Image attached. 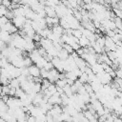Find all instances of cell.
Returning <instances> with one entry per match:
<instances>
[{
  "label": "cell",
  "instance_id": "6da1fadb",
  "mask_svg": "<svg viewBox=\"0 0 122 122\" xmlns=\"http://www.w3.org/2000/svg\"><path fill=\"white\" fill-rule=\"evenodd\" d=\"M64 61L65 60H61L57 56L52 57V59H51V63L53 65V68L56 69L59 72L64 71Z\"/></svg>",
  "mask_w": 122,
  "mask_h": 122
},
{
  "label": "cell",
  "instance_id": "7a4b0ae2",
  "mask_svg": "<svg viewBox=\"0 0 122 122\" xmlns=\"http://www.w3.org/2000/svg\"><path fill=\"white\" fill-rule=\"evenodd\" d=\"M12 24L17 28V29H22L26 23V17L25 16H14L11 20Z\"/></svg>",
  "mask_w": 122,
  "mask_h": 122
},
{
  "label": "cell",
  "instance_id": "3957f363",
  "mask_svg": "<svg viewBox=\"0 0 122 122\" xmlns=\"http://www.w3.org/2000/svg\"><path fill=\"white\" fill-rule=\"evenodd\" d=\"M47 79L51 82V83H55L58 79H59V71L56 69H51V71H49V74Z\"/></svg>",
  "mask_w": 122,
  "mask_h": 122
},
{
  "label": "cell",
  "instance_id": "277c9868",
  "mask_svg": "<svg viewBox=\"0 0 122 122\" xmlns=\"http://www.w3.org/2000/svg\"><path fill=\"white\" fill-rule=\"evenodd\" d=\"M39 45H40L42 48H44L46 51L49 50V49H51V48L53 46L52 41L50 40V39L47 38V37H42L41 40H40V42H39Z\"/></svg>",
  "mask_w": 122,
  "mask_h": 122
},
{
  "label": "cell",
  "instance_id": "5b68a950",
  "mask_svg": "<svg viewBox=\"0 0 122 122\" xmlns=\"http://www.w3.org/2000/svg\"><path fill=\"white\" fill-rule=\"evenodd\" d=\"M28 69H29L30 75H31V76H33V77L40 76V68H38L35 64L30 65V67H28Z\"/></svg>",
  "mask_w": 122,
  "mask_h": 122
},
{
  "label": "cell",
  "instance_id": "8992f818",
  "mask_svg": "<svg viewBox=\"0 0 122 122\" xmlns=\"http://www.w3.org/2000/svg\"><path fill=\"white\" fill-rule=\"evenodd\" d=\"M43 97H44V95H43V93L40 92H37V93H35V95H34V97H33V99H32V104L35 106V107H38L42 102H43Z\"/></svg>",
  "mask_w": 122,
  "mask_h": 122
},
{
  "label": "cell",
  "instance_id": "52a82bcc",
  "mask_svg": "<svg viewBox=\"0 0 122 122\" xmlns=\"http://www.w3.org/2000/svg\"><path fill=\"white\" fill-rule=\"evenodd\" d=\"M0 39L6 43V44H9L11 40V34H10L8 31H5V30H0Z\"/></svg>",
  "mask_w": 122,
  "mask_h": 122
},
{
  "label": "cell",
  "instance_id": "ba28073f",
  "mask_svg": "<svg viewBox=\"0 0 122 122\" xmlns=\"http://www.w3.org/2000/svg\"><path fill=\"white\" fill-rule=\"evenodd\" d=\"M55 6H45V11H46V16L49 17H54L56 16V12H55Z\"/></svg>",
  "mask_w": 122,
  "mask_h": 122
},
{
  "label": "cell",
  "instance_id": "9c48e42d",
  "mask_svg": "<svg viewBox=\"0 0 122 122\" xmlns=\"http://www.w3.org/2000/svg\"><path fill=\"white\" fill-rule=\"evenodd\" d=\"M78 44H79V46H80L81 48H87V47L91 46L90 40H89L86 36H84V35H82V36L78 39Z\"/></svg>",
  "mask_w": 122,
  "mask_h": 122
},
{
  "label": "cell",
  "instance_id": "30bf717a",
  "mask_svg": "<svg viewBox=\"0 0 122 122\" xmlns=\"http://www.w3.org/2000/svg\"><path fill=\"white\" fill-rule=\"evenodd\" d=\"M36 49V46H35V42L32 40V41H30V42H26V45H25V48H24V51H28V52H30L32 51L33 50Z\"/></svg>",
  "mask_w": 122,
  "mask_h": 122
},
{
  "label": "cell",
  "instance_id": "8fae6325",
  "mask_svg": "<svg viewBox=\"0 0 122 122\" xmlns=\"http://www.w3.org/2000/svg\"><path fill=\"white\" fill-rule=\"evenodd\" d=\"M51 31H52L53 33H55V34L61 36V35L64 33V29H63L59 24H58V25H53L52 28H51Z\"/></svg>",
  "mask_w": 122,
  "mask_h": 122
},
{
  "label": "cell",
  "instance_id": "7c38bea8",
  "mask_svg": "<svg viewBox=\"0 0 122 122\" xmlns=\"http://www.w3.org/2000/svg\"><path fill=\"white\" fill-rule=\"evenodd\" d=\"M91 69H92V72H93V73H95V74H97V73H99V72L104 71V70H103V68H102L101 64H99V63H95V64L92 65V66H91Z\"/></svg>",
  "mask_w": 122,
  "mask_h": 122
},
{
  "label": "cell",
  "instance_id": "4fadbf2b",
  "mask_svg": "<svg viewBox=\"0 0 122 122\" xmlns=\"http://www.w3.org/2000/svg\"><path fill=\"white\" fill-rule=\"evenodd\" d=\"M69 55H70V53L68 51H66L63 48L60 51H58V52H57V57L61 60H66L69 57Z\"/></svg>",
  "mask_w": 122,
  "mask_h": 122
},
{
  "label": "cell",
  "instance_id": "5bb4252c",
  "mask_svg": "<svg viewBox=\"0 0 122 122\" xmlns=\"http://www.w3.org/2000/svg\"><path fill=\"white\" fill-rule=\"evenodd\" d=\"M29 56H30V58L31 59V61H32L33 63H35V61H36V60H37L41 55L39 54V52H38L37 49H35V50H33L32 51H30V52Z\"/></svg>",
  "mask_w": 122,
  "mask_h": 122
},
{
  "label": "cell",
  "instance_id": "9a60e30c",
  "mask_svg": "<svg viewBox=\"0 0 122 122\" xmlns=\"http://www.w3.org/2000/svg\"><path fill=\"white\" fill-rule=\"evenodd\" d=\"M112 21L114 22L116 29H118V30H122V19H121V18H119V17H116V16H115V17L113 18V20H112Z\"/></svg>",
  "mask_w": 122,
  "mask_h": 122
},
{
  "label": "cell",
  "instance_id": "2e32d148",
  "mask_svg": "<svg viewBox=\"0 0 122 122\" xmlns=\"http://www.w3.org/2000/svg\"><path fill=\"white\" fill-rule=\"evenodd\" d=\"M63 91H64V93H65L67 96H69V97H71V96L73 94V92H72V91H71V86H70V85H68V84L63 88Z\"/></svg>",
  "mask_w": 122,
  "mask_h": 122
},
{
  "label": "cell",
  "instance_id": "e0dca14e",
  "mask_svg": "<svg viewBox=\"0 0 122 122\" xmlns=\"http://www.w3.org/2000/svg\"><path fill=\"white\" fill-rule=\"evenodd\" d=\"M9 85H10V87H12V88H18V87H20V82L17 78H12V79H10Z\"/></svg>",
  "mask_w": 122,
  "mask_h": 122
},
{
  "label": "cell",
  "instance_id": "ac0fdd59",
  "mask_svg": "<svg viewBox=\"0 0 122 122\" xmlns=\"http://www.w3.org/2000/svg\"><path fill=\"white\" fill-rule=\"evenodd\" d=\"M51 84V83L47 78H43V80H42V82H41V91H44V90L48 89Z\"/></svg>",
  "mask_w": 122,
  "mask_h": 122
},
{
  "label": "cell",
  "instance_id": "d6986e66",
  "mask_svg": "<svg viewBox=\"0 0 122 122\" xmlns=\"http://www.w3.org/2000/svg\"><path fill=\"white\" fill-rule=\"evenodd\" d=\"M78 80L82 83V84H85V83H89V79H88V74L86 72H82V74L78 77Z\"/></svg>",
  "mask_w": 122,
  "mask_h": 122
},
{
  "label": "cell",
  "instance_id": "ffe728a7",
  "mask_svg": "<svg viewBox=\"0 0 122 122\" xmlns=\"http://www.w3.org/2000/svg\"><path fill=\"white\" fill-rule=\"evenodd\" d=\"M57 52H58V51L52 46L51 49H49V50H47V53L49 54V55H51V57H55V56H57Z\"/></svg>",
  "mask_w": 122,
  "mask_h": 122
},
{
  "label": "cell",
  "instance_id": "44dd1931",
  "mask_svg": "<svg viewBox=\"0 0 122 122\" xmlns=\"http://www.w3.org/2000/svg\"><path fill=\"white\" fill-rule=\"evenodd\" d=\"M65 73H66V78H68V79H71V80H73V81H75L76 79H78L77 76L74 74V72H73L72 71H67V72H65Z\"/></svg>",
  "mask_w": 122,
  "mask_h": 122
},
{
  "label": "cell",
  "instance_id": "7402d4cb",
  "mask_svg": "<svg viewBox=\"0 0 122 122\" xmlns=\"http://www.w3.org/2000/svg\"><path fill=\"white\" fill-rule=\"evenodd\" d=\"M106 53H107L108 57H109V58H110L112 61H113L114 59H116V58H117L116 51H107Z\"/></svg>",
  "mask_w": 122,
  "mask_h": 122
},
{
  "label": "cell",
  "instance_id": "603a6c76",
  "mask_svg": "<svg viewBox=\"0 0 122 122\" xmlns=\"http://www.w3.org/2000/svg\"><path fill=\"white\" fill-rule=\"evenodd\" d=\"M55 85H56V87L64 88V87L67 85V80H66V78H64V79H58V80L55 82Z\"/></svg>",
  "mask_w": 122,
  "mask_h": 122
},
{
  "label": "cell",
  "instance_id": "cb8c5ba5",
  "mask_svg": "<svg viewBox=\"0 0 122 122\" xmlns=\"http://www.w3.org/2000/svg\"><path fill=\"white\" fill-rule=\"evenodd\" d=\"M5 16H6L9 20H12V18L14 17L13 10H10V9H7V10H6V12H5Z\"/></svg>",
  "mask_w": 122,
  "mask_h": 122
},
{
  "label": "cell",
  "instance_id": "d4e9b609",
  "mask_svg": "<svg viewBox=\"0 0 122 122\" xmlns=\"http://www.w3.org/2000/svg\"><path fill=\"white\" fill-rule=\"evenodd\" d=\"M23 62H24V67H30V65H32V61L29 55L23 57Z\"/></svg>",
  "mask_w": 122,
  "mask_h": 122
},
{
  "label": "cell",
  "instance_id": "484cf974",
  "mask_svg": "<svg viewBox=\"0 0 122 122\" xmlns=\"http://www.w3.org/2000/svg\"><path fill=\"white\" fill-rule=\"evenodd\" d=\"M71 35L79 39L83 34H82V31H81L79 29H75V30H72V31H71Z\"/></svg>",
  "mask_w": 122,
  "mask_h": 122
},
{
  "label": "cell",
  "instance_id": "4316f807",
  "mask_svg": "<svg viewBox=\"0 0 122 122\" xmlns=\"http://www.w3.org/2000/svg\"><path fill=\"white\" fill-rule=\"evenodd\" d=\"M62 48L66 51H68L70 54L71 53H72L74 51H73V49H72V47L71 46V45H69V44H66V43H64L63 45H62Z\"/></svg>",
  "mask_w": 122,
  "mask_h": 122
},
{
  "label": "cell",
  "instance_id": "83f0119b",
  "mask_svg": "<svg viewBox=\"0 0 122 122\" xmlns=\"http://www.w3.org/2000/svg\"><path fill=\"white\" fill-rule=\"evenodd\" d=\"M83 86H84V88H85L86 92H87L89 94H91V93L94 92H93V90H92V85H91L90 83H85V84H83Z\"/></svg>",
  "mask_w": 122,
  "mask_h": 122
},
{
  "label": "cell",
  "instance_id": "f1b7e54d",
  "mask_svg": "<svg viewBox=\"0 0 122 122\" xmlns=\"http://www.w3.org/2000/svg\"><path fill=\"white\" fill-rule=\"evenodd\" d=\"M47 90L49 91V92L51 93V95L53 94V93H55V92H56V85H55V84H52V83L49 86V88H48Z\"/></svg>",
  "mask_w": 122,
  "mask_h": 122
},
{
  "label": "cell",
  "instance_id": "f546056e",
  "mask_svg": "<svg viewBox=\"0 0 122 122\" xmlns=\"http://www.w3.org/2000/svg\"><path fill=\"white\" fill-rule=\"evenodd\" d=\"M1 5L7 9H10L11 5V0H1Z\"/></svg>",
  "mask_w": 122,
  "mask_h": 122
},
{
  "label": "cell",
  "instance_id": "4dcf8cb0",
  "mask_svg": "<svg viewBox=\"0 0 122 122\" xmlns=\"http://www.w3.org/2000/svg\"><path fill=\"white\" fill-rule=\"evenodd\" d=\"M112 11H113V13H114V15L116 17H119V18L122 19V10H118V9L112 8Z\"/></svg>",
  "mask_w": 122,
  "mask_h": 122
},
{
  "label": "cell",
  "instance_id": "1f68e13d",
  "mask_svg": "<svg viewBox=\"0 0 122 122\" xmlns=\"http://www.w3.org/2000/svg\"><path fill=\"white\" fill-rule=\"evenodd\" d=\"M43 68H44L45 70H47V71H51V69H53V65H52L51 61H47Z\"/></svg>",
  "mask_w": 122,
  "mask_h": 122
},
{
  "label": "cell",
  "instance_id": "d6a6232c",
  "mask_svg": "<svg viewBox=\"0 0 122 122\" xmlns=\"http://www.w3.org/2000/svg\"><path fill=\"white\" fill-rule=\"evenodd\" d=\"M48 74H49V71L45 70L44 68L40 69V76H41L42 78H47V77H48Z\"/></svg>",
  "mask_w": 122,
  "mask_h": 122
},
{
  "label": "cell",
  "instance_id": "836d02e7",
  "mask_svg": "<svg viewBox=\"0 0 122 122\" xmlns=\"http://www.w3.org/2000/svg\"><path fill=\"white\" fill-rule=\"evenodd\" d=\"M83 114H84V116H85V117H87L89 120H90L91 118H92V117H93V114H92L89 110H85V111H83Z\"/></svg>",
  "mask_w": 122,
  "mask_h": 122
},
{
  "label": "cell",
  "instance_id": "e575fe53",
  "mask_svg": "<svg viewBox=\"0 0 122 122\" xmlns=\"http://www.w3.org/2000/svg\"><path fill=\"white\" fill-rule=\"evenodd\" d=\"M8 21H10L5 15H3V16H0V27L1 26H3L4 24H6Z\"/></svg>",
  "mask_w": 122,
  "mask_h": 122
},
{
  "label": "cell",
  "instance_id": "d590c367",
  "mask_svg": "<svg viewBox=\"0 0 122 122\" xmlns=\"http://www.w3.org/2000/svg\"><path fill=\"white\" fill-rule=\"evenodd\" d=\"M37 122H46V114H41L36 117Z\"/></svg>",
  "mask_w": 122,
  "mask_h": 122
},
{
  "label": "cell",
  "instance_id": "8d00e7d4",
  "mask_svg": "<svg viewBox=\"0 0 122 122\" xmlns=\"http://www.w3.org/2000/svg\"><path fill=\"white\" fill-rule=\"evenodd\" d=\"M46 122H54L53 121V116L49 114V113H46Z\"/></svg>",
  "mask_w": 122,
  "mask_h": 122
},
{
  "label": "cell",
  "instance_id": "74e56055",
  "mask_svg": "<svg viewBox=\"0 0 122 122\" xmlns=\"http://www.w3.org/2000/svg\"><path fill=\"white\" fill-rule=\"evenodd\" d=\"M115 74H116V77L118 78H122V70L119 68L117 70H115Z\"/></svg>",
  "mask_w": 122,
  "mask_h": 122
},
{
  "label": "cell",
  "instance_id": "f35d334b",
  "mask_svg": "<svg viewBox=\"0 0 122 122\" xmlns=\"http://www.w3.org/2000/svg\"><path fill=\"white\" fill-rule=\"evenodd\" d=\"M92 23H93L95 29H99V28L101 27V23H100V21H98V20H93Z\"/></svg>",
  "mask_w": 122,
  "mask_h": 122
},
{
  "label": "cell",
  "instance_id": "ab89813d",
  "mask_svg": "<svg viewBox=\"0 0 122 122\" xmlns=\"http://www.w3.org/2000/svg\"><path fill=\"white\" fill-rule=\"evenodd\" d=\"M66 80H67V84H68V85H70V86H71V85L74 83V81H73V80H71V79H68V78H66Z\"/></svg>",
  "mask_w": 122,
  "mask_h": 122
},
{
  "label": "cell",
  "instance_id": "60d3db41",
  "mask_svg": "<svg viewBox=\"0 0 122 122\" xmlns=\"http://www.w3.org/2000/svg\"><path fill=\"white\" fill-rule=\"evenodd\" d=\"M118 1H119V0H110V2H111V6H112V7H113L115 4H117V3H118Z\"/></svg>",
  "mask_w": 122,
  "mask_h": 122
},
{
  "label": "cell",
  "instance_id": "b9f144b4",
  "mask_svg": "<svg viewBox=\"0 0 122 122\" xmlns=\"http://www.w3.org/2000/svg\"><path fill=\"white\" fill-rule=\"evenodd\" d=\"M113 122H122V119L119 116H117V117L113 118Z\"/></svg>",
  "mask_w": 122,
  "mask_h": 122
},
{
  "label": "cell",
  "instance_id": "7bdbcfd3",
  "mask_svg": "<svg viewBox=\"0 0 122 122\" xmlns=\"http://www.w3.org/2000/svg\"><path fill=\"white\" fill-rule=\"evenodd\" d=\"M82 1L84 2V4H89V3L92 2V0H82Z\"/></svg>",
  "mask_w": 122,
  "mask_h": 122
},
{
  "label": "cell",
  "instance_id": "ee69618b",
  "mask_svg": "<svg viewBox=\"0 0 122 122\" xmlns=\"http://www.w3.org/2000/svg\"><path fill=\"white\" fill-rule=\"evenodd\" d=\"M121 119H122V109H121V111H120V112H119V115H118Z\"/></svg>",
  "mask_w": 122,
  "mask_h": 122
},
{
  "label": "cell",
  "instance_id": "f6af8a7d",
  "mask_svg": "<svg viewBox=\"0 0 122 122\" xmlns=\"http://www.w3.org/2000/svg\"><path fill=\"white\" fill-rule=\"evenodd\" d=\"M17 122H28L27 120H19V121H17Z\"/></svg>",
  "mask_w": 122,
  "mask_h": 122
},
{
  "label": "cell",
  "instance_id": "bcb514c9",
  "mask_svg": "<svg viewBox=\"0 0 122 122\" xmlns=\"http://www.w3.org/2000/svg\"></svg>",
  "mask_w": 122,
  "mask_h": 122
}]
</instances>
